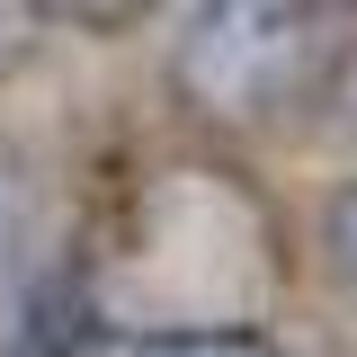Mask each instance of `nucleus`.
<instances>
[{
	"instance_id": "1",
	"label": "nucleus",
	"mask_w": 357,
	"mask_h": 357,
	"mask_svg": "<svg viewBox=\"0 0 357 357\" xmlns=\"http://www.w3.org/2000/svg\"><path fill=\"white\" fill-rule=\"evenodd\" d=\"M178 89L206 116H268L286 107L312 72V27L295 0H206L178 36Z\"/></svg>"
},
{
	"instance_id": "2",
	"label": "nucleus",
	"mask_w": 357,
	"mask_h": 357,
	"mask_svg": "<svg viewBox=\"0 0 357 357\" xmlns=\"http://www.w3.org/2000/svg\"><path fill=\"white\" fill-rule=\"evenodd\" d=\"M27 250H36V197H27L18 161H0V277H18Z\"/></svg>"
},
{
	"instance_id": "3",
	"label": "nucleus",
	"mask_w": 357,
	"mask_h": 357,
	"mask_svg": "<svg viewBox=\"0 0 357 357\" xmlns=\"http://www.w3.org/2000/svg\"><path fill=\"white\" fill-rule=\"evenodd\" d=\"M321 259H331V277L357 295V178H340V188L321 197Z\"/></svg>"
},
{
	"instance_id": "4",
	"label": "nucleus",
	"mask_w": 357,
	"mask_h": 357,
	"mask_svg": "<svg viewBox=\"0 0 357 357\" xmlns=\"http://www.w3.org/2000/svg\"><path fill=\"white\" fill-rule=\"evenodd\" d=\"M45 18H63V27H89V36H116V27H134L152 0H36Z\"/></svg>"
},
{
	"instance_id": "5",
	"label": "nucleus",
	"mask_w": 357,
	"mask_h": 357,
	"mask_svg": "<svg viewBox=\"0 0 357 357\" xmlns=\"http://www.w3.org/2000/svg\"><path fill=\"white\" fill-rule=\"evenodd\" d=\"M18 54V27H9V0H0V63Z\"/></svg>"
}]
</instances>
